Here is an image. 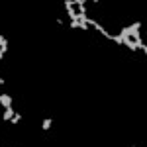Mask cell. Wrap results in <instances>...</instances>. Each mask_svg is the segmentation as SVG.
Listing matches in <instances>:
<instances>
[{"label": "cell", "instance_id": "cell-4", "mask_svg": "<svg viewBox=\"0 0 147 147\" xmlns=\"http://www.w3.org/2000/svg\"><path fill=\"white\" fill-rule=\"evenodd\" d=\"M20 122H22V114H18V112H16L14 116H12V120L8 122V124H12V125H18Z\"/></svg>", "mask_w": 147, "mask_h": 147}, {"label": "cell", "instance_id": "cell-3", "mask_svg": "<svg viewBox=\"0 0 147 147\" xmlns=\"http://www.w3.org/2000/svg\"><path fill=\"white\" fill-rule=\"evenodd\" d=\"M51 125H53V118H43V122H41V131H49L51 129Z\"/></svg>", "mask_w": 147, "mask_h": 147}, {"label": "cell", "instance_id": "cell-2", "mask_svg": "<svg viewBox=\"0 0 147 147\" xmlns=\"http://www.w3.org/2000/svg\"><path fill=\"white\" fill-rule=\"evenodd\" d=\"M14 114H16V108H14V106H12V108H6V110H2V116H0V120H2V122H10Z\"/></svg>", "mask_w": 147, "mask_h": 147}, {"label": "cell", "instance_id": "cell-1", "mask_svg": "<svg viewBox=\"0 0 147 147\" xmlns=\"http://www.w3.org/2000/svg\"><path fill=\"white\" fill-rule=\"evenodd\" d=\"M14 106V100H12V96L8 92H0V108L2 110H6V108H12Z\"/></svg>", "mask_w": 147, "mask_h": 147}, {"label": "cell", "instance_id": "cell-6", "mask_svg": "<svg viewBox=\"0 0 147 147\" xmlns=\"http://www.w3.org/2000/svg\"><path fill=\"white\" fill-rule=\"evenodd\" d=\"M129 147H137V145H129Z\"/></svg>", "mask_w": 147, "mask_h": 147}, {"label": "cell", "instance_id": "cell-5", "mask_svg": "<svg viewBox=\"0 0 147 147\" xmlns=\"http://www.w3.org/2000/svg\"><path fill=\"white\" fill-rule=\"evenodd\" d=\"M2 84H6V79H4V77H0V86H2Z\"/></svg>", "mask_w": 147, "mask_h": 147}]
</instances>
